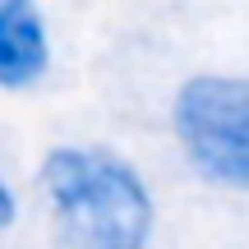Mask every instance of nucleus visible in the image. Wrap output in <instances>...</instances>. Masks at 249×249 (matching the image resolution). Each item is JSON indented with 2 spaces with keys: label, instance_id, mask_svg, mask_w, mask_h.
<instances>
[{
  "label": "nucleus",
  "instance_id": "obj_1",
  "mask_svg": "<svg viewBox=\"0 0 249 249\" xmlns=\"http://www.w3.org/2000/svg\"><path fill=\"white\" fill-rule=\"evenodd\" d=\"M33 194L55 249H152L161 203L148 171L111 143L65 139L37 157Z\"/></svg>",
  "mask_w": 249,
  "mask_h": 249
},
{
  "label": "nucleus",
  "instance_id": "obj_2",
  "mask_svg": "<svg viewBox=\"0 0 249 249\" xmlns=\"http://www.w3.org/2000/svg\"><path fill=\"white\" fill-rule=\"evenodd\" d=\"M166 129L185 171L203 189L249 198V74H185L166 102Z\"/></svg>",
  "mask_w": 249,
  "mask_h": 249
},
{
  "label": "nucleus",
  "instance_id": "obj_3",
  "mask_svg": "<svg viewBox=\"0 0 249 249\" xmlns=\"http://www.w3.org/2000/svg\"><path fill=\"white\" fill-rule=\"evenodd\" d=\"M55 70V28L42 0H0V92L23 97Z\"/></svg>",
  "mask_w": 249,
  "mask_h": 249
},
{
  "label": "nucleus",
  "instance_id": "obj_4",
  "mask_svg": "<svg viewBox=\"0 0 249 249\" xmlns=\"http://www.w3.org/2000/svg\"><path fill=\"white\" fill-rule=\"evenodd\" d=\"M18 217H23V194H18L14 176L5 171V161H0V240L18 226Z\"/></svg>",
  "mask_w": 249,
  "mask_h": 249
}]
</instances>
